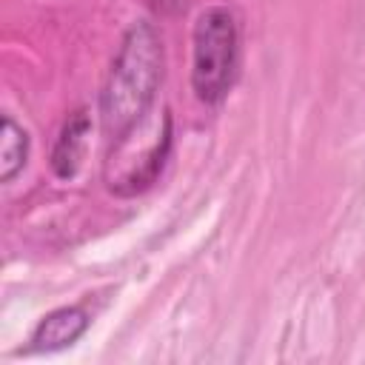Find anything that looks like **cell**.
<instances>
[{"instance_id": "obj_5", "label": "cell", "mask_w": 365, "mask_h": 365, "mask_svg": "<svg viewBox=\"0 0 365 365\" xmlns=\"http://www.w3.org/2000/svg\"><path fill=\"white\" fill-rule=\"evenodd\" d=\"M88 131H91V120L86 111H74L63 123L60 137H57L54 151H51V168L60 180H68L77 174L83 154H86V145H88Z\"/></svg>"}, {"instance_id": "obj_2", "label": "cell", "mask_w": 365, "mask_h": 365, "mask_svg": "<svg viewBox=\"0 0 365 365\" xmlns=\"http://www.w3.org/2000/svg\"><path fill=\"white\" fill-rule=\"evenodd\" d=\"M171 148V117L168 111L151 117L145 114L137 125L114 137L106 160V185L120 197H134L145 191Z\"/></svg>"}, {"instance_id": "obj_1", "label": "cell", "mask_w": 365, "mask_h": 365, "mask_svg": "<svg viewBox=\"0 0 365 365\" xmlns=\"http://www.w3.org/2000/svg\"><path fill=\"white\" fill-rule=\"evenodd\" d=\"M160 80H163V43L157 29L140 20L125 31L100 94L103 125L111 137H120L148 114Z\"/></svg>"}, {"instance_id": "obj_6", "label": "cell", "mask_w": 365, "mask_h": 365, "mask_svg": "<svg viewBox=\"0 0 365 365\" xmlns=\"http://www.w3.org/2000/svg\"><path fill=\"white\" fill-rule=\"evenodd\" d=\"M26 157H29V134L9 114H3L0 120V180L11 182L23 171Z\"/></svg>"}, {"instance_id": "obj_7", "label": "cell", "mask_w": 365, "mask_h": 365, "mask_svg": "<svg viewBox=\"0 0 365 365\" xmlns=\"http://www.w3.org/2000/svg\"><path fill=\"white\" fill-rule=\"evenodd\" d=\"M151 3H154L157 9H171V6L177 3V0H151Z\"/></svg>"}, {"instance_id": "obj_4", "label": "cell", "mask_w": 365, "mask_h": 365, "mask_svg": "<svg viewBox=\"0 0 365 365\" xmlns=\"http://www.w3.org/2000/svg\"><path fill=\"white\" fill-rule=\"evenodd\" d=\"M88 311L80 308V305H66V308H57L51 314H46L34 334H31V345L29 351H63L68 345H74L86 328H88Z\"/></svg>"}, {"instance_id": "obj_3", "label": "cell", "mask_w": 365, "mask_h": 365, "mask_svg": "<svg viewBox=\"0 0 365 365\" xmlns=\"http://www.w3.org/2000/svg\"><path fill=\"white\" fill-rule=\"evenodd\" d=\"M240 60L237 20L225 6L205 9L194 23V66L191 86L197 97L217 106L234 86Z\"/></svg>"}]
</instances>
